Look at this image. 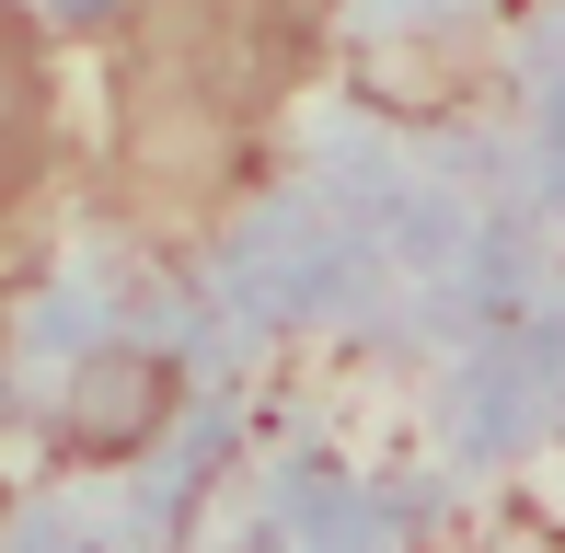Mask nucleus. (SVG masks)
I'll return each mask as SVG.
<instances>
[{
    "label": "nucleus",
    "mask_w": 565,
    "mask_h": 553,
    "mask_svg": "<svg viewBox=\"0 0 565 553\" xmlns=\"http://www.w3.org/2000/svg\"><path fill=\"white\" fill-rule=\"evenodd\" d=\"M46 196H58V69L23 0H0V300L35 276Z\"/></svg>",
    "instance_id": "nucleus-2"
},
{
    "label": "nucleus",
    "mask_w": 565,
    "mask_h": 553,
    "mask_svg": "<svg viewBox=\"0 0 565 553\" xmlns=\"http://www.w3.org/2000/svg\"><path fill=\"white\" fill-rule=\"evenodd\" d=\"M335 0H116L105 196L139 242H209L254 185Z\"/></svg>",
    "instance_id": "nucleus-1"
}]
</instances>
